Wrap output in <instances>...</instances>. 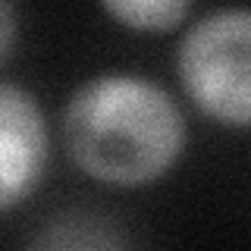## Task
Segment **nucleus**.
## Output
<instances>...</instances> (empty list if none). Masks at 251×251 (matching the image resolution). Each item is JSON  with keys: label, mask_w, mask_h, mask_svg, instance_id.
<instances>
[{"label": "nucleus", "mask_w": 251, "mask_h": 251, "mask_svg": "<svg viewBox=\"0 0 251 251\" xmlns=\"http://www.w3.org/2000/svg\"><path fill=\"white\" fill-rule=\"evenodd\" d=\"M73 163L107 185L154 182L185 148V120L160 85L107 73L78 88L63 113Z\"/></svg>", "instance_id": "1"}, {"label": "nucleus", "mask_w": 251, "mask_h": 251, "mask_svg": "<svg viewBox=\"0 0 251 251\" xmlns=\"http://www.w3.org/2000/svg\"><path fill=\"white\" fill-rule=\"evenodd\" d=\"M179 75L188 98L226 126L251 116V16L217 10L198 19L179 44Z\"/></svg>", "instance_id": "2"}, {"label": "nucleus", "mask_w": 251, "mask_h": 251, "mask_svg": "<svg viewBox=\"0 0 251 251\" xmlns=\"http://www.w3.org/2000/svg\"><path fill=\"white\" fill-rule=\"evenodd\" d=\"M47 167V126L31 91L0 82V210L25 201Z\"/></svg>", "instance_id": "3"}, {"label": "nucleus", "mask_w": 251, "mask_h": 251, "mask_svg": "<svg viewBox=\"0 0 251 251\" xmlns=\"http://www.w3.org/2000/svg\"><path fill=\"white\" fill-rule=\"evenodd\" d=\"M31 251H129L123 235L91 214H66L38 235Z\"/></svg>", "instance_id": "4"}, {"label": "nucleus", "mask_w": 251, "mask_h": 251, "mask_svg": "<svg viewBox=\"0 0 251 251\" xmlns=\"http://www.w3.org/2000/svg\"><path fill=\"white\" fill-rule=\"evenodd\" d=\"M104 10L135 31H173L192 13L185 0H107Z\"/></svg>", "instance_id": "5"}, {"label": "nucleus", "mask_w": 251, "mask_h": 251, "mask_svg": "<svg viewBox=\"0 0 251 251\" xmlns=\"http://www.w3.org/2000/svg\"><path fill=\"white\" fill-rule=\"evenodd\" d=\"M16 41V6L0 0V63L10 57Z\"/></svg>", "instance_id": "6"}]
</instances>
